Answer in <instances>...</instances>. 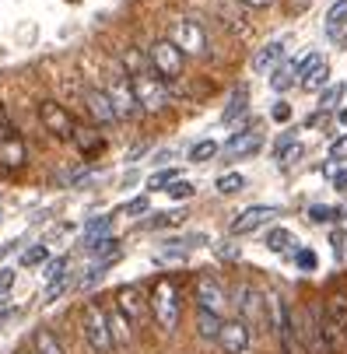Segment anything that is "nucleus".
<instances>
[{
    "instance_id": "f257e3e1",
    "label": "nucleus",
    "mask_w": 347,
    "mask_h": 354,
    "mask_svg": "<svg viewBox=\"0 0 347 354\" xmlns=\"http://www.w3.org/2000/svg\"><path fill=\"white\" fill-rule=\"evenodd\" d=\"M147 309H151L158 330L172 333V330L179 326V313H182V301H179V288H176V281L158 277L155 288H151V295H147Z\"/></svg>"
},
{
    "instance_id": "5701e85b",
    "label": "nucleus",
    "mask_w": 347,
    "mask_h": 354,
    "mask_svg": "<svg viewBox=\"0 0 347 354\" xmlns=\"http://www.w3.org/2000/svg\"><path fill=\"white\" fill-rule=\"evenodd\" d=\"M344 28H347V0H337V4L326 11V35L337 39Z\"/></svg>"
},
{
    "instance_id": "a878e982",
    "label": "nucleus",
    "mask_w": 347,
    "mask_h": 354,
    "mask_svg": "<svg viewBox=\"0 0 347 354\" xmlns=\"http://www.w3.org/2000/svg\"><path fill=\"white\" fill-rule=\"evenodd\" d=\"M88 249V257H98V260H109V257H120V242L116 235H106V239H95L84 245Z\"/></svg>"
},
{
    "instance_id": "ea45409f",
    "label": "nucleus",
    "mask_w": 347,
    "mask_h": 354,
    "mask_svg": "<svg viewBox=\"0 0 347 354\" xmlns=\"http://www.w3.org/2000/svg\"><path fill=\"white\" fill-rule=\"evenodd\" d=\"M330 162H347V133H340L330 144Z\"/></svg>"
},
{
    "instance_id": "09e8293b",
    "label": "nucleus",
    "mask_w": 347,
    "mask_h": 354,
    "mask_svg": "<svg viewBox=\"0 0 347 354\" xmlns=\"http://www.w3.org/2000/svg\"><path fill=\"white\" fill-rule=\"evenodd\" d=\"M333 186L347 196V169H340V172H333Z\"/></svg>"
},
{
    "instance_id": "4be33fe9",
    "label": "nucleus",
    "mask_w": 347,
    "mask_h": 354,
    "mask_svg": "<svg viewBox=\"0 0 347 354\" xmlns=\"http://www.w3.org/2000/svg\"><path fill=\"white\" fill-rule=\"evenodd\" d=\"M113 214H98V218H91L88 225H84V232H81V245H88V242H95V239H106V235H113Z\"/></svg>"
},
{
    "instance_id": "412c9836",
    "label": "nucleus",
    "mask_w": 347,
    "mask_h": 354,
    "mask_svg": "<svg viewBox=\"0 0 347 354\" xmlns=\"http://www.w3.org/2000/svg\"><path fill=\"white\" fill-rule=\"evenodd\" d=\"M28 351L32 354H67L64 344L57 340V333H49V330H35L32 340H28Z\"/></svg>"
},
{
    "instance_id": "20e7f679",
    "label": "nucleus",
    "mask_w": 347,
    "mask_h": 354,
    "mask_svg": "<svg viewBox=\"0 0 347 354\" xmlns=\"http://www.w3.org/2000/svg\"><path fill=\"white\" fill-rule=\"evenodd\" d=\"M133 98H137V109L140 113H165L169 109V88L155 71H144L137 77H130Z\"/></svg>"
},
{
    "instance_id": "4468645a",
    "label": "nucleus",
    "mask_w": 347,
    "mask_h": 354,
    "mask_svg": "<svg viewBox=\"0 0 347 354\" xmlns=\"http://www.w3.org/2000/svg\"><path fill=\"white\" fill-rule=\"evenodd\" d=\"M81 102H84V113L98 123V127H113L116 123V113H113V102L102 88H84L81 91Z\"/></svg>"
},
{
    "instance_id": "4c0bfd02",
    "label": "nucleus",
    "mask_w": 347,
    "mask_h": 354,
    "mask_svg": "<svg viewBox=\"0 0 347 354\" xmlns=\"http://www.w3.org/2000/svg\"><path fill=\"white\" fill-rule=\"evenodd\" d=\"M21 263H25V267H39V263H46V245H32V249H25V252H21Z\"/></svg>"
},
{
    "instance_id": "393cba45",
    "label": "nucleus",
    "mask_w": 347,
    "mask_h": 354,
    "mask_svg": "<svg viewBox=\"0 0 347 354\" xmlns=\"http://www.w3.org/2000/svg\"><path fill=\"white\" fill-rule=\"evenodd\" d=\"M221 323H225V319H218V316H211V313H196V337L207 340V344H214Z\"/></svg>"
},
{
    "instance_id": "b1692460",
    "label": "nucleus",
    "mask_w": 347,
    "mask_h": 354,
    "mask_svg": "<svg viewBox=\"0 0 347 354\" xmlns=\"http://www.w3.org/2000/svg\"><path fill=\"white\" fill-rule=\"evenodd\" d=\"M299 84H302L306 91H323V88L330 84V64H326V60H319V64H316V67L299 81Z\"/></svg>"
},
{
    "instance_id": "c85d7f7f",
    "label": "nucleus",
    "mask_w": 347,
    "mask_h": 354,
    "mask_svg": "<svg viewBox=\"0 0 347 354\" xmlns=\"http://www.w3.org/2000/svg\"><path fill=\"white\" fill-rule=\"evenodd\" d=\"M214 186H218L221 196H235V193L245 189V176H242V172H225V176H218Z\"/></svg>"
},
{
    "instance_id": "a211bd4d",
    "label": "nucleus",
    "mask_w": 347,
    "mask_h": 354,
    "mask_svg": "<svg viewBox=\"0 0 347 354\" xmlns=\"http://www.w3.org/2000/svg\"><path fill=\"white\" fill-rule=\"evenodd\" d=\"M281 60H284V42H281V39H270L260 53L253 57V71H256V74H267V71H274Z\"/></svg>"
},
{
    "instance_id": "de8ad7c7",
    "label": "nucleus",
    "mask_w": 347,
    "mask_h": 354,
    "mask_svg": "<svg viewBox=\"0 0 347 354\" xmlns=\"http://www.w3.org/2000/svg\"><path fill=\"white\" fill-rule=\"evenodd\" d=\"M218 257H225V260H238V249H235L232 242H221V245H218Z\"/></svg>"
},
{
    "instance_id": "c756f323",
    "label": "nucleus",
    "mask_w": 347,
    "mask_h": 354,
    "mask_svg": "<svg viewBox=\"0 0 347 354\" xmlns=\"http://www.w3.org/2000/svg\"><path fill=\"white\" fill-rule=\"evenodd\" d=\"M294 81H299V77H294V64H281V67H274V74H270V88H274V91H288Z\"/></svg>"
},
{
    "instance_id": "9d476101",
    "label": "nucleus",
    "mask_w": 347,
    "mask_h": 354,
    "mask_svg": "<svg viewBox=\"0 0 347 354\" xmlns=\"http://www.w3.org/2000/svg\"><path fill=\"white\" fill-rule=\"evenodd\" d=\"M274 218H281V207L277 204H253V207H245L242 214H235V221L228 225V232L232 235H253L263 225H270Z\"/></svg>"
},
{
    "instance_id": "a19ab883",
    "label": "nucleus",
    "mask_w": 347,
    "mask_h": 354,
    "mask_svg": "<svg viewBox=\"0 0 347 354\" xmlns=\"http://www.w3.org/2000/svg\"><path fill=\"white\" fill-rule=\"evenodd\" d=\"M147 207H151V200H147V193H144V196H133L130 200V204L123 207V214H133L137 218V214H147Z\"/></svg>"
},
{
    "instance_id": "6ab92c4d",
    "label": "nucleus",
    "mask_w": 347,
    "mask_h": 354,
    "mask_svg": "<svg viewBox=\"0 0 347 354\" xmlns=\"http://www.w3.org/2000/svg\"><path fill=\"white\" fill-rule=\"evenodd\" d=\"M120 71H123L126 77H137V74H144V71H151V60H147L144 49L126 46L123 53H120Z\"/></svg>"
},
{
    "instance_id": "c9c22d12",
    "label": "nucleus",
    "mask_w": 347,
    "mask_h": 354,
    "mask_svg": "<svg viewBox=\"0 0 347 354\" xmlns=\"http://www.w3.org/2000/svg\"><path fill=\"white\" fill-rule=\"evenodd\" d=\"M165 193H169V200H189V196H196V186L189 179H176Z\"/></svg>"
},
{
    "instance_id": "6e6552de",
    "label": "nucleus",
    "mask_w": 347,
    "mask_h": 354,
    "mask_svg": "<svg viewBox=\"0 0 347 354\" xmlns=\"http://www.w3.org/2000/svg\"><path fill=\"white\" fill-rule=\"evenodd\" d=\"M147 60H151V71L165 81H179L182 77V71H186V57L179 53V49L169 42V39H158L151 49H147Z\"/></svg>"
},
{
    "instance_id": "3c124183",
    "label": "nucleus",
    "mask_w": 347,
    "mask_h": 354,
    "mask_svg": "<svg viewBox=\"0 0 347 354\" xmlns=\"http://www.w3.org/2000/svg\"><path fill=\"white\" fill-rule=\"evenodd\" d=\"M337 120H340V123L347 127V109H340V113H337Z\"/></svg>"
},
{
    "instance_id": "c03bdc74",
    "label": "nucleus",
    "mask_w": 347,
    "mask_h": 354,
    "mask_svg": "<svg viewBox=\"0 0 347 354\" xmlns=\"http://www.w3.org/2000/svg\"><path fill=\"white\" fill-rule=\"evenodd\" d=\"M74 137H77L81 151H91V147H98V137H95V130H74Z\"/></svg>"
},
{
    "instance_id": "39448f33",
    "label": "nucleus",
    "mask_w": 347,
    "mask_h": 354,
    "mask_svg": "<svg viewBox=\"0 0 347 354\" xmlns=\"http://www.w3.org/2000/svg\"><path fill=\"white\" fill-rule=\"evenodd\" d=\"M232 306H235V313H238V319L245 323V326H270L267 323V298H263V291L256 288V284H250V281H242L238 288H235V295H232Z\"/></svg>"
},
{
    "instance_id": "7ed1b4c3",
    "label": "nucleus",
    "mask_w": 347,
    "mask_h": 354,
    "mask_svg": "<svg viewBox=\"0 0 347 354\" xmlns=\"http://www.w3.org/2000/svg\"><path fill=\"white\" fill-rule=\"evenodd\" d=\"M193 298H196V313H211L218 319H225L228 306H232V295L225 288V281L218 274H200L193 284Z\"/></svg>"
},
{
    "instance_id": "1a4fd4ad",
    "label": "nucleus",
    "mask_w": 347,
    "mask_h": 354,
    "mask_svg": "<svg viewBox=\"0 0 347 354\" xmlns=\"http://www.w3.org/2000/svg\"><path fill=\"white\" fill-rule=\"evenodd\" d=\"M39 123L49 137H57V140H71L74 137V116L57 102V98H46V102H39Z\"/></svg>"
},
{
    "instance_id": "49530a36",
    "label": "nucleus",
    "mask_w": 347,
    "mask_h": 354,
    "mask_svg": "<svg viewBox=\"0 0 347 354\" xmlns=\"http://www.w3.org/2000/svg\"><path fill=\"white\" fill-rule=\"evenodd\" d=\"M11 133H18V130H15V123H11V116H8V109H4V106H0V140H4V137H11Z\"/></svg>"
},
{
    "instance_id": "f704fd0d",
    "label": "nucleus",
    "mask_w": 347,
    "mask_h": 354,
    "mask_svg": "<svg viewBox=\"0 0 347 354\" xmlns=\"http://www.w3.org/2000/svg\"><path fill=\"white\" fill-rule=\"evenodd\" d=\"M67 267H71V257H57V260H49V263H46V284H53V281L67 277Z\"/></svg>"
},
{
    "instance_id": "f03ea898",
    "label": "nucleus",
    "mask_w": 347,
    "mask_h": 354,
    "mask_svg": "<svg viewBox=\"0 0 347 354\" xmlns=\"http://www.w3.org/2000/svg\"><path fill=\"white\" fill-rule=\"evenodd\" d=\"M81 340L91 347V354H113V337H109V323H106V309L98 301H88L81 309Z\"/></svg>"
},
{
    "instance_id": "dca6fc26",
    "label": "nucleus",
    "mask_w": 347,
    "mask_h": 354,
    "mask_svg": "<svg viewBox=\"0 0 347 354\" xmlns=\"http://www.w3.org/2000/svg\"><path fill=\"white\" fill-rule=\"evenodd\" d=\"M106 323H109V337H113V347H133V326L126 323V316L113 306L106 309Z\"/></svg>"
},
{
    "instance_id": "79ce46f5",
    "label": "nucleus",
    "mask_w": 347,
    "mask_h": 354,
    "mask_svg": "<svg viewBox=\"0 0 347 354\" xmlns=\"http://www.w3.org/2000/svg\"><path fill=\"white\" fill-rule=\"evenodd\" d=\"M67 288H71V274H67V277H60V281H53V284L46 288V301H57Z\"/></svg>"
},
{
    "instance_id": "72a5a7b5",
    "label": "nucleus",
    "mask_w": 347,
    "mask_h": 354,
    "mask_svg": "<svg viewBox=\"0 0 347 354\" xmlns=\"http://www.w3.org/2000/svg\"><path fill=\"white\" fill-rule=\"evenodd\" d=\"M340 98H344V84H326V88L319 91V109H323V113H326V109H337Z\"/></svg>"
},
{
    "instance_id": "7c9ffc66",
    "label": "nucleus",
    "mask_w": 347,
    "mask_h": 354,
    "mask_svg": "<svg viewBox=\"0 0 347 354\" xmlns=\"http://www.w3.org/2000/svg\"><path fill=\"white\" fill-rule=\"evenodd\" d=\"M176 179H182V176H179V169H158L151 179H147V189H151V193H165Z\"/></svg>"
},
{
    "instance_id": "f3484780",
    "label": "nucleus",
    "mask_w": 347,
    "mask_h": 354,
    "mask_svg": "<svg viewBox=\"0 0 347 354\" xmlns=\"http://www.w3.org/2000/svg\"><path fill=\"white\" fill-rule=\"evenodd\" d=\"M323 313H326V319L333 323V330L340 333V340L347 344V295H330L326 298V306H323Z\"/></svg>"
},
{
    "instance_id": "8fccbe9b",
    "label": "nucleus",
    "mask_w": 347,
    "mask_h": 354,
    "mask_svg": "<svg viewBox=\"0 0 347 354\" xmlns=\"http://www.w3.org/2000/svg\"><path fill=\"white\" fill-rule=\"evenodd\" d=\"M242 4H245V8H256V11H263V8H270V4H274V0H242Z\"/></svg>"
},
{
    "instance_id": "603ef678",
    "label": "nucleus",
    "mask_w": 347,
    "mask_h": 354,
    "mask_svg": "<svg viewBox=\"0 0 347 354\" xmlns=\"http://www.w3.org/2000/svg\"><path fill=\"white\" fill-rule=\"evenodd\" d=\"M18 354H32V351H28V347H25V351H18Z\"/></svg>"
},
{
    "instance_id": "a18cd8bd",
    "label": "nucleus",
    "mask_w": 347,
    "mask_h": 354,
    "mask_svg": "<svg viewBox=\"0 0 347 354\" xmlns=\"http://www.w3.org/2000/svg\"><path fill=\"white\" fill-rule=\"evenodd\" d=\"M270 116L277 120V123H288L291 120V106L284 102V98H281V102H274V109H270Z\"/></svg>"
},
{
    "instance_id": "423d86ee",
    "label": "nucleus",
    "mask_w": 347,
    "mask_h": 354,
    "mask_svg": "<svg viewBox=\"0 0 347 354\" xmlns=\"http://www.w3.org/2000/svg\"><path fill=\"white\" fill-rule=\"evenodd\" d=\"M169 42L182 57H207V32L196 18H179L169 32Z\"/></svg>"
},
{
    "instance_id": "58836bf2",
    "label": "nucleus",
    "mask_w": 347,
    "mask_h": 354,
    "mask_svg": "<svg viewBox=\"0 0 347 354\" xmlns=\"http://www.w3.org/2000/svg\"><path fill=\"white\" fill-rule=\"evenodd\" d=\"M294 263H299L302 270H316L319 260H316V252H312V249H294Z\"/></svg>"
},
{
    "instance_id": "2eb2a0df",
    "label": "nucleus",
    "mask_w": 347,
    "mask_h": 354,
    "mask_svg": "<svg viewBox=\"0 0 347 354\" xmlns=\"http://www.w3.org/2000/svg\"><path fill=\"white\" fill-rule=\"evenodd\" d=\"M25 162H28V147H25L21 133H11V137L0 140V169H4V172H18Z\"/></svg>"
},
{
    "instance_id": "ddd939ff",
    "label": "nucleus",
    "mask_w": 347,
    "mask_h": 354,
    "mask_svg": "<svg viewBox=\"0 0 347 354\" xmlns=\"http://www.w3.org/2000/svg\"><path fill=\"white\" fill-rule=\"evenodd\" d=\"M260 147H263V133H260L256 127H242L238 133H232V137H228V144H225V158H228V162L253 158Z\"/></svg>"
},
{
    "instance_id": "9b49d317",
    "label": "nucleus",
    "mask_w": 347,
    "mask_h": 354,
    "mask_svg": "<svg viewBox=\"0 0 347 354\" xmlns=\"http://www.w3.org/2000/svg\"><path fill=\"white\" fill-rule=\"evenodd\" d=\"M225 354H250L253 351V330L245 326L242 319H225L214 340Z\"/></svg>"
},
{
    "instance_id": "cd10ccee",
    "label": "nucleus",
    "mask_w": 347,
    "mask_h": 354,
    "mask_svg": "<svg viewBox=\"0 0 347 354\" xmlns=\"http://www.w3.org/2000/svg\"><path fill=\"white\" fill-rule=\"evenodd\" d=\"M306 214H309V221H316V225H337V221H344V211H340V207H330V204H312Z\"/></svg>"
},
{
    "instance_id": "37998d69",
    "label": "nucleus",
    "mask_w": 347,
    "mask_h": 354,
    "mask_svg": "<svg viewBox=\"0 0 347 354\" xmlns=\"http://www.w3.org/2000/svg\"><path fill=\"white\" fill-rule=\"evenodd\" d=\"M11 284H15V270H0V306L8 301V291H11Z\"/></svg>"
},
{
    "instance_id": "f8f14e48",
    "label": "nucleus",
    "mask_w": 347,
    "mask_h": 354,
    "mask_svg": "<svg viewBox=\"0 0 347 354\" xmlns=\"http://www.w3.org/2000/svg\"><path fill=\"white\" fill-rule=\"evenodd\" d=\"M113 306L126 316L130 326H140L147 316H151V309H147V298H144V291H140L137 284H123V288L116 291V301H113Z\"/></svg>"
},
{
    "instance_id": "e433bc0d",
    "label": "nucleus",
    "mask_w": 347,
    "mask_h": 354,
    "mask_svg": "<svg viewBox=\"0 0 347 354\" xmlns=\"http://www.w3.org/2000/svg\"><path fill=\"white\" fill-rule=\"evenodd\" d=\"M302 155H306V147H302L299 140H294L291 147H284V151H281V155H277V162H281L284 169H291V165H294V162H299Z\"/></svg>"
},
{
    "instance_id": "473e14b6",
    "label": "nucleus",
    "mask_w": 347,
    "mask_h": 354,
    "mask_svg": "<svg viewBox=\"0 0 347 354\" xmlns=\"http://www.w3.org/2000/svg\"><path fill=\"white\" fill-rule=\"evenodd\" d=\"M218 140H200V144H193V151H189V162L193 165H200V162H211L214 155H218Z\"/></svg>"
},
{
    "instance_id": "bb28decb",
    "label": "nucleus",
    "mask_w": 347,
    "mask_h": 354,
    "mask_svg": "<svg viewBox=\"0 0 347 354\" xmlns=\"http://www.w3.org/2000/svg\"><path fill=\"white\" fill-rule=\"evenodd\" d=\"M294 245H299V242H294V235L288 228H270L267 232V249L270 252H291Z\"/></svg>"
},
{
    "instance_id": "864d4df0",
    "label": "nucleus",
    "mask_w": 347,
    "mask_h": 354,
    "mask_svg": "<svg viewBox=\"0 0 347 354\" xmlns=\"http://www.w3.org/2000/svg\"><path fill=\"white\" fill-rule=\"evenodd\" d=\"M0 218H4V214H0Z\"/></svg>"
},
{
    "instance_id": "2f4dec72",
    "label": "nucleus",
    "mask_w": 347,
    "mask_h": 354,
    "mask_svg": "<svg viewBox=\"0 0 347 354\" xmlns=\"http://www.w3.org/2000/svg\"><path fill=\"white\" fill-rule=\"evenodd\" d=\"M186 221V214H169V211H162V214H151V218H147V221H140V228L144 232H151V228H169V225H182Z\"/></svg>"
},
{
    "instance_id": "0eeeda50",
    "label": "nucleus",
    "mask_w": 347,
    "mask_h": 354,
    "mask_svg": "<svg viewBox=\"0 0 347 354\" xmlns=\"http://www.w3.org/2000/svg\"><path fill=\"white\" fill-rule=\"evenodd\" d=\"M106 95H109V102H113V113H116V123L123 120V123H130V120H137L140 116V109H137V98H133V88H130V77L116 67V74L109 77V84L102 88Z\"/></svg>"
},
{
    "instance_id": "aec40b11",
    "label": "nucleus",
    "mask_w": 347,
    "mask_h": 354,
    "mask_svg": "<svg viewBox=\"0 0 347 354\" xmlns=\"http://www.w3.org/2000/svg\"><path fill=\"white\" fill-rule=\"evenodd\" d=\"M245 113H250V88H245V84H238V88L228 95V102H225V113H221V120H225V123H235V120H242Z\"/></svg>"
}]
</instances>
